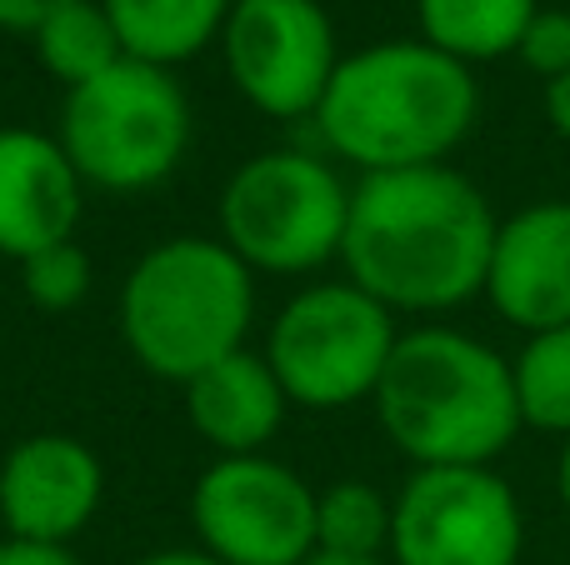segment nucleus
Here are the masks:
<instances>
[{
	"label": "nucleus",
	"instance_id": "obj_1",
	"mask_svg": "<svg viewBox=\"0 0 570 565\" xmlns=\"http://www.w3.org/2000/svg\"><path fill=\"white\" fill-rule=\"evenodd\" d=\"M495 230L485 190L455 166L355 176L341 266L395 316H445L485 296Z\"/></svg>",
	"mask_w": 570,
	"mask_h": 565
},
{
	"label": "nucleus",
	"instance_id": "obj_2",
	"mask_svg": "<svg viewBox=\"0 0 570 565\" xmlns=\"http://www.w3.org/2000/svg\"><path fill=\"white\" fill-rule=\"evenodd\" d=\"M311 120L325 156L355 176L451 166L481 120V86L421 36H395L341 56Z\"/></svg>",
	"mask_w": 570,
	"mask_h": 565
},
{
	"label": "nucleus",
	"instance_id": "obj_3",
	"mask_svg": "<svg viewBox=\"0 0 570 565\" xmlns=\"http://www.w3.org/2000/svg\"><path fill=\"white\" fill-rule=\"evenodd\" d=\"M371 406L411 470L491 466L525 426L511 360L455 326L401 330Z\"/></svg>",
	"mask_w": 570,
	"mask_h": 565
},
{
	"label": "nucleus",
	"instance_id": "obj_4",
	"mask_svg": "<svg viewBox=\"0 0 570 565\" xmlns=\"http://www.w3.org/2000/svg\"><path fill=\"white\" fill-rule=\"evenodd\" d=\"M116 326L130 360L166 386L246 350L256 326V270L220 236H166L120 280Z\"/></svg>",
	"mask_w": 570,
	"mask_h": 565
},
{
	"label": "nucleus",
	"instance_id": "obj_5",
	"mask_svg": "<svg viewBox=\"0 0 570 565\" xmlns=\"http://www.w3.org/2000/svg\"><path fill=\"white\" fill-rule=\"evenodd\" d=\"M56 140L86 190L140 196L186 166L196 140V106L176 70L116 60L106 76L66 90Z\"/></svg>",
	"mask_w": 570,
	"mask_h": 565
},
{
	"label": "nucleus",
	"instance_id": "obj_6",
	"mask_svg": "<svg viewBox=\"0 0 570 565\" xmlns=\"http://www.w3.org/2000/svg\"><path fill=\"white\" fill-rule=\"evenodd\" d=\"M351 220V180L331 156L271 146L226 176L216 236L256 276H315L341 260Z\"/></svg>",
	"mask_w": 570,
	"mask_h": 565
},
{
	"label": "nucleus",
	"instance_id": "obj_7",
	"mask_svg": "<svg viewBox=\"0 0 570 565\" xmlns=\"http://www.w3.org/2000/svg\"><path fill=\"white\" fill-rule=\"evenodd\" d=\"M401 326L355 280H311L276 310L266 350L281 390L301 410H351L375 396Z\"/></svg>",
	"mask_w": 570,
	"mask_h": 565
},
{
	"label": "nucleus",
	"instance_id": "obj_8",
	"mask_svg": "<svg viewBox=\"0 0 570 565\" xmlns=\"http://www.w3.org/2000/svg\"><path fill=\"white\" fill-rule=\"evenodd\" d=\"M190 531L220 565H305L315 556V486L271 450L216 456L190 486Z\"/></svg>",
	"mask_w": 570,
	"mask_h": 565
},
{
	"label": "nucleus",
	"instance_id": "obj_9",
	"mask_svg": "<svg viewBox=\"0 0 570 565\" xmlns=\"http://www.w3.org/2000/svg\"><path fill=\"white\" fill-rule=\"evenodd\" d=\"M391 500V565H521V500L491 466L411 470Z\"/></svg>",
	"mask_w": 570,
	"mask_h": 565
},
{
	"label": "nucleus",
	"instance_id": "obj_10",
	"mask_svg": "<svg viewBox=\"0 0 570 565\" xmlns=\"http://www.w3.org/2000/svg\"><path fill=\"white\" fill-rule=\"evenodd\" d=\"M220 60L256 116L311 120L341 66L335 20L321 0H236L220 30Z\"/></svg>",
	"mask_w": 570,
	"mask_h": 565
},
{
	"label": "nucleus",
	"instance_id": "obj_11",
	"mask_svg": "<svg viewBox=\"0 0 570 565\" xmlns=\"http://www.w3.org/2000/svg\"><path fill=\"white\" fill-rule=\"evenodd\" d=\"M106 500V466L70 430L20 436L0 456V526L16 541L70 546Z\"/></svg>",
	"mask_w": 570,
	"mask_h": 565
},
{
	"label": "nucleus",
	"instance_id": "obj_12",
	"mask_svg": "<svg viewBox=\"0 0 570 565\" xmlns=\"http://www.w3.org/2000/svg\"><path fill=\"white\" fill-rule=\"evenodd\" d=\"M485 300L525 336L570 326V200H535L501 220Z\"/></svg>",
	"mask_w": 570,
	"mask_h": 565
},
{
	"label": "nucleus",
	"instance_id": "obj_13",
	"mask_svg": "<svg viewBox=\"0 0 570 565\" xmlns=\"http://www.w3.org/2000/svg\"><path fill=\"white\" fill-rule=\"evenodd\" d=\"M86 216V180L60 150L56 130L0 126V256L30 260L76 240Z\"/></svg>",
	"mask_w": 570,
	"mask_h": 565
},
{
	"label": "nucleus",
	"instance_id": "obj_14",
	"mask_svg": "<svg viewBox=\"0 0 570 565\" xmlns=\"http://www.w3.org/2000/svg\"><path fill=\"white\" fill-rule=\"evenodd\" d=\"M180 396H186L190 430L216 456H261L291 416V400H285L271 360L250 346L206 366L196 380L180 386Z\"/></svg>",
	"mask_w": 570,
	"mask_h": 565
},
{
	"label": "nucleus",
	"instance_id": "obj_15",
	"mask_svg": "<svg viewBox=\"0 0 570 565\" xmlns=\"http://www.w3.org/2000/svg\"><path fill=\"white\" fill-rule=\"evenodd\" d=\"M120 36V50L146 66H186L220 46L236 0H100Z\"/></svg>",
	"mask_w": 570,
	"mask_h": 565
},
{
	"label": "nucleus",
	"instance_id": "obj_16",
	"mask_svg": "<svg viewBox=\"0 0 570 565\" xmlns=\"http://www.w3.org/2000/svg\"><path fill=\"white\" fill-rule=\"evenodd\" d=\"M541 0H415L421 40L461 66L515 56Z\"/></svg>",
	"mask_w": 570,
	"mask_h": 565
},
{
	"label": "nucleus",
	"instance_id": "obj_17",
	"mask_svg": "<svg viewBox=\"0 0 570 565\" xmlns=\"http://www.w3.org/2000/svg\"><path fill=\"white\" fill-rule=\"evenodd\" d=\"M30 46H36L40 70H46L50 80H60V90L86 86V80L106 76L116 60H126L120 36L100 0H70V6H60L56 16L30 36Z\"/></svg>",
	"mask_w": 570,
	"mask_h": 565
},
{
	"label": "nucleus",
	"instance_id": "obj_18",
	"mask_svg": "<svg viewBox=\"0 0 570 565\" xmlns=\"http://www.w3.org/2000/svg\"><path fill=\"white\" fill-rule=\"evenodd\" d=\"M395 500L371 480H335L315 490V551L325 556H385Z\"/></svg>",
	"mask_w": 570,
	"mask_h": 565
},
{
	"label": "nucleus",
	"instance_id": "obj_19",
	"mask_svg": "<svg viewBox=\"0 0 570 565\" xmlns=\"http://www.w3.org/2000/svg\"><path fill=\"white\" fill-rule=\"evenodd\" d=\"M515 376V406L521 420L551 436H570V326L525 336L521 356L511 360Z\"/></svg>",
	"mask_w": 570,
	"mask_h": 565
},
{
	"label": "nucleus",
	"instance_id": "obj_20",
	"mask_svg": "<svg viewBox=\"0 0 570 565\" xmlns=\"http://www.w3.org/2000/svg\"><path fill=\"white\" fill-rule=\"evenodd\" d=\"M16 270H20V296L36 310H50V316H66V310L86 306L90 286H96V266H90L80 240H60V246L20 260Z\"/></svg>",
	"mask_w": 570,
	"mask_h": 565
},
{
	"label": "nucleus",
	"instance_id": "obj_21",
	"mask_svg": "<svg viewBox=\"0 0 570 565\" xmlns=\"http://www.w3.org/2000/svg\"><path fill=\"white\" fill-rule=\"evenodd\" d=\"M515 60L541 80L566 76L570 70V10H561V6L535 10V20L525 26L521 46H515Z\"/></svg>",
	"mask_w": 570,
	"mask_h": 565
},
{
	"label": "nucleus",
	"instance_id": "obj_22",
	"mask_svg": "<svg viewBox=\"0 0 570 565\" xmlns=\"http://www.w3.org/2000/svg\"><path fill=\"white\" fill-rule=\"evenodd\" d=\"M60 6H70V0H0V30L30 40Z\"/></svg>",
	"mask_w": 570,
	"mask_h": 565
},
{
	"label": "nucleus",
	"instance_id": "obj_23",
	"mask_svg": "<svg viewBox=\"0 0 570 565\" xmlns=\"http://www.w3.org/2000/svg\"><path fill=\"white\" fill-rule=\"evenodd\" d=\"M0 565H86L70 546H40V541L0 536Z\"/></svg>",
	"mask_w": 570,
	"mask_h": 565
},
{
	"label": "nucleus",
	"instance_id": "obj_24",
	"mask_svg": "<svg viewBox=\"0 0 570 565\" xmlns=\"http://www.w3.org/2000/svg\"><path fill=\"white\" fill-rule=\"evenodd\" d=\"M546 120L561 140H570V70L556 80H546Z\"/></svg>",
	"mask_w": 570,
	"mask_h": 565
},
{
	"label": "nucleus",
	"instance_id": "obj_25",
	"mask_svg": "<svg viewBox=\"0 0 570 565\" xmlns=\"http://www.w3.org/2000/svg\"><path fill=\"white\" fill-rule=\"evenodd\" d=\"M136 565H220V561L206 556L200 546H166V551H150V556H140Z\"/></svg>",
	"mask_w": 570,
	"mask_h": 565
},
{
	"label": "nucleus",
	"instance_id": "obj_26",
	"mask_svg": "<svg viewBox=\"0 0 570 565\" xmlns=\"http://www.w3.org/2000/svg\"><path fill=\"white\" fill-rule=\"evenodd\" d=\"M556 490H561V506L570 511V436L561 440V456H556Z\"/></svg>",
	"mask_w": 570,
	"mask_h": 565
},
{
	"label": "nucleus",
	"instance_id": "obj_27",
	"mask_svg": "<svg viewBox=\"0 0 570 565\" xmlns=\"http://www.w3.org/2000/svg\"><path fill=\"white\" fill-rule=\"evenodd\" d=\"M305 565H391V561H385V556H371V561H365V556H325V551H315Z\"/></svg>",
	"mask_w": 570,
	"mask_h": 565
}]
</instances>
